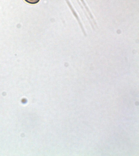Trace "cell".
Wrapping results in <instances>:
<instances>
[{
  "label": "cell",
  "mask_w": 139,
  "mask_h": 156,
  "mask_svg": "<svg viewBox=\"0 0 139 156\" xmlns=\"http://www.w3.org/2000/svg\"><path fill=\"white\" fill-rule=\"evenodd\" d=\"M25 1L31 4H36L39 2L40 0H25Z\"/></svg>",
  "instance_id": "6da1fadb"
}]
</instances>
